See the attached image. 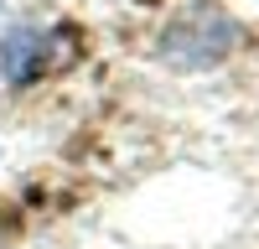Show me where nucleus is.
I'll use <instances>...</instances> for the list:
<instances>
[{
  "instance_id": "f03ea898",
  "label": "nucleus",
  "mask_w": 259,
  "mask_h": 249,
  "mask_svg": "<svg viewBox=\"0 0 259 249\" xmlns=\"http://www.w3.org/2000/svg\"><path fill=\"white\" fill-rule=\"evenodd\" d=\"M41 62H47V36L31 31V26H21V31H11L0 42V73H6V83H16V89L41 73Z\"/></svg>"
},
{
  "instance_id": "f257e3e1",
  "label": "nucleus",
  "mask_w": 259,
  "mask_h": 249,
  "mask_svg": "<svg viewBox=\"0 0 259 249\" xmlns=\"http://www.w3.org/2000/svg\"><path fill=\"white\" fill-rule=\"evenodd\" d=\"M233 47H239V21L218 0H187L156 36V57L177 73H207Z\"/></svg>"
}]
</instances>
